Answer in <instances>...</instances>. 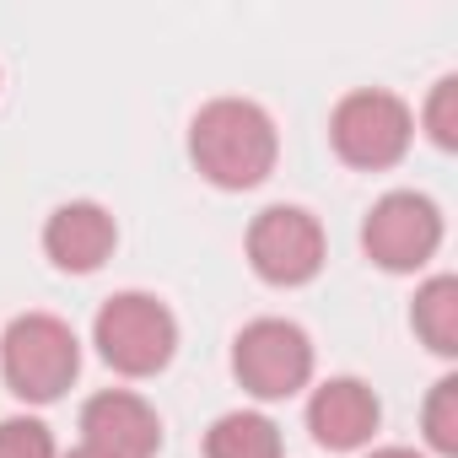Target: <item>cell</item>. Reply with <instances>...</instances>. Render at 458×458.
<instances>
[{
    "label": "cell",
    "mask_w": 458,
    "mask_h": 458,
    "mask_svg": "<svg viewBox=\"0 0 458 458\" xmlns=\"http://www.w3.org/2000/svg\"><path fill=\"white\" fill-rule=\"evenodd\" d=\"M189 151H194V167L216 189H254L276 167V124L259 103L216 98L194 114Z\"/></svg>",
    "instance_id": "6da1fadb"
},
{
    "label": "cell",
    "mask_w": 458,
    "mask_h": 458,
    "mask_svg": "<svg viewBox=\"0 0 458 458\" xmlns=\"http://www.w3.org/2000/svg\"><path fill=\"white\" fill-rule=\"evenodd\" d=\"M0 372H6V388L28 404H49L60 399L76 372H81V345L71 335V324H60L55 313H28L6 329L0 340Z\"/></svg>",
    "instance_id": "7a4b0ae2"
},
{
    "label": "cell",
    "mask_w": 458,
    "mask_h": 458,
    "mask_svg": "<svg viewBox=\"0 0 458 458\" xmlns=\"http://www.w3.org/2000/svg\"><path fill=\"white\" fill-rule=\"evenodd\" d=\"M92 340L103 351V361L124 377H151L173 361L178 351V324L173 313L146 297V292H119L98 308V324H92Z\"/></svg>",
    "instance_id": "3957f363"
},
{
    "label": "cell",
    "mask_w": 458,
    "mask_h": 458,
    "mask_svg": "<svg viewBox=\"0 0 458 458\" xmlns=\"http://www.w3.org/2000/svg\"><path fill=\"white\" fill-rule=\"evenodd\" d=\"M410 135H415V119L394 92H351L329 119V140L340 162L367 167V173L394 167L410 151Z\"/></svg>",
    "instance_id": "277c9868"
},
{
    "label": "cell",
    "mask_w": 458,
    "mask_h": 458,
    "mask_svg": "<svg viewBox=\"0 0 458 458\" xmlns=\"http://www.w3.org/2000/svg\"><path fill=\"white\" fill-rule=\"evenodd\" d=\"M233 372L254 399H292L313 377V340L286 318H254L233 345Z\"/></svg>",
    "instance_id": "5b68a950"
},
{
    "label": "cell",
    "mask_w": 458,
    "mask_h": 458,
    "mask_svg": "<svg viewBox=\"0 0 458 458\" xmlns=\"http://www.w3.org/2000/svg\"><path fill=\"white\" fill-rule=\"evenodd\" d=\"M437 243H442V210H437L426 194H410V189L383 194V199L372 205L367 226H361L367 259L383 265V270H394V276L420 270V265L437 254Z\"/></svg>",
    "instance_id": "8992f818"
},
{
    "label": "cell",
    "mask_w": 458,
    "mask_h": 458,
    "mask_svg": "<svg viewBox=\"0 0 458 458\" xmlns=\"http://www.w3.org/2000/svg\"><path fill=\"white\" fill-rule=\"evenodd\" d=\"M249 259L270 286H302L324 270V226L297 205H270L249 226Z\"/></svg>",
    "instance_id": "52a82bcc"
},
{
    "label": "cell",
    "mask_w": 458,
    "mask_h": 458,
    "mask_svg": "<svg viewBox=\"0 0 458 458\" xmlns=\"http://www.w3.org/2000/svg\"><path fill=\"white\" fill-rule=\"evenodd\" d=\"M81 431H87V447H98L108 458H157V447H162L157 410L146 399L124 394V388H108V394L87 399Z\"/></svg>",
    "instance_id": "ba28073f"
},
{
    "label": "cell",
    "mask_w": 458,
    "mask_h": 458,
    "mask_svg": "<svg viewBox=\"0 0 458 458\" xmlns=\"http://www.w3.org/2000/svg\"><path fill=\"white\" fill-rule=\"evenodd\" d=\"M383 410H377V394L361 383V377H329L313 399H308V431L318 447L329 453H351L361 447L372 431H377Z\"/></svg>",
    "instance_id": "9c48e42d"
},
{
    "label": "cell",
    "mask_w": 458,
    "mask_h": 458,
    "mask_svg": "<svg viewBox=\"0 0 458 458\" xmlns=\"http://www.w3.org/2000/svg\"><path fill=\"white\" fill-rule=\"evenodd\" d=\"M114 243H119L114 216H108L103 205H92V199L60 205V210L49 216V226H44L49 259H55L60 270H71V276H92V270L114 254Z\"/></svg>",
    "instance_id": "30bf717a"
},
{
    "label": "cell",
    "mask_w": 458,
    "mask_h": 458,
    "mask_svg": "<svg viewBox=\"0 0 458 458\" xmlns=\"http://www.w3.org/2000/svg\"><path fill=\"white\" fill-rule=\"evenodd\" d=\"M205 458H281V431L254 410H233L205 431Z\"/></svg>",
    "instance_id": "8fae6325"
},
{
    "label": "cell",
    "mask_w": 458,
    "mask_h": 458,
    "mask_svg": "<svg viewBox=\"0 0 458 458\" xmlns=\"http://www.w3.org/2000/svg\"><path fill=\"white\" fill-rule=\"evenodd\" d=\"M415 335L437 356H458V281L437 276L415 292Z\"/></svg>",
    "instance_id": "7c38bea8"
},
{
    "label": "cell",
    "mask_w": 458,
    "mask_h": 458,
    "mask_svg": "<svg viewBox=\"0 0 458 458\" xmlns=\"http://www.w3.org/2000/svg\"><path fill=\"white\" fill-rule=\"evenodd\" d=\"M426 442L437 453H458V377H442L426 399Z\"/></svg>",
    "instance_id": "4fadbf2b"
},
{
    "label": "cell",
    "mask_w": 458,
    "mask_h": 458,
    "mask_svg": "<svg viewBox=\"0 0 458 458\" xmlns=\"http://www.w3.org/2000/svg\"><path fill=\"white\" fill-rule=\"evenodd\" d=\"M0 458H55L49 426L44 420H28V415L0 420Z\"/></svg>",
    "instance_id": "5bb4252c"
},
{
    "label": "cell",
    "mask_w": 458,
    "mask_h": 458,
    "mask_svg": "<svg viewBox=\"0 0 458 458\" xmlns=\"http://www.w3.org/2000/svg\"><path fill=\"white\" fill-rule=\"evenodd\" d=\"M426 130L442 151L458 146V76H442L431 87V103H426Z\"/></svg>",
    "instance_id": "9a60e30c"
},
{
    "label": "cell",
    "mask_w": 458,
    "mask_h": 458,
    "mask_svg": "<svg viewBox=\"0 0 458 458\" xmlns=\"http://www.w3.org/2000/svg\"><path fill=\"white\" fill-rule=\"evenodd\" d=\"M372 458H420V453H410V447H377Z\"/></svg>",
    "instance_id": "2e32d148"
},
{
    "label": "cell",
    "mask_w": 458,
    "mask_h": 458,
    "mask_svg": "<svg viewBox=\"0 0 458 458\" xmlns=\"http://www.w3.org/2000/svg\"><path fill=\"white\" fill-rule=\"evenodd\" d=\"M71 458H108V453H98V447H87V442H81V447H76Z\"/></svg>",
    "instance_id": "e0dca14e"
}]
</instances>
